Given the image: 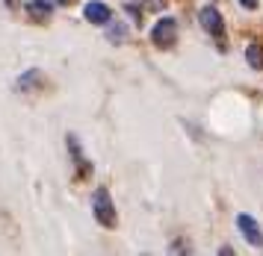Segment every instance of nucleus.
<instances>
[{
  "label": "nucleus",
  "mask_w": 263,
  "mask_h": 256,
  "mask_svg": "<svg viewBox=\"0 0 263 256\" xmlns=\"http://www.w3.org/2000/svg\"><path fill=\"white\" fill-rule=\"evenodd\" d=\"M198 21H201L204 33L219 38V45H222V50H225V21H222V12L216 9V6H204L201 15H198Z\"/></svg>",
  "instance_id": "1"
},
{
  "label": "nucleus",
  "mask_w": 263,
  "mask_h": 256,
  "mask_svg": "<svg viewBox=\"0 0 263 256\" xmlns=\"http://www.w3.org/2000/svg\"><path fill=\"white\" fill-rule=\"evenodd\" d=\"M92 206H95L98 224H104V227H116V206H112V198H109L107 188H98V191H95Z\"/></svg>",
  "instance_id": "2"
},
{
  "label": "nucleus",
  "mask_w": 263,
  "mask_h": 256,
  "mask_svg": "<svg viewBox=\"0 0 263 256\" xmlns=\"http://www.w3.org/2000/svg\"><path fill=\"white\" fill-rule=\"evenodd\" d=\"M151 41H154L157 47L175 45V41H178V24H175V18H160V21L154 24V30H151Z\"/></svg>",
  "instance_id": "3"
},
{
  "label": "nucleus",
  "mask_w": 263,
  "mask_h": 256,
  "mask_svg": "<svg viewBox=\"0 0 263 256\" xmlns=\"http://www.w3.org/2000/svg\"><path fill=\"white\" fill-rule=\"evenodd\" d=\"M237 227H239V233L246 236L249 245H254V247L263 245V230H260V224L254 221L251 215H237Z\"/></svg>",
  "instance_id": "4"
},
{
  "label": "nucleus",
  "mask_w": 263,
  "mask_h": 256,
  "mask_svg": "<svg viewBox=\"0 0 263 256\" xmlns=\"http://www.w3.org/2000/svg\"><path fill=\"white\" fill-rule=\"evenodd\" d=\"M86 21H92V24H109V18H112V12H109L107 3H101V0H92V3H86Z\"/></svg>",
  "instance_id": "5"
},
{
  "label": "nucleus",
  "mask_w": 263,
  "mask_h": 256,
  "mask_svg": "<svg viewBox=\"0 0 263 256\" xmlns=\"http://www.w3.org/2000/svg\"><path fill=\"white\" fill-rule=\"evenodd\" d=\"M27 12H30L33 21H45V18H50V3H45V0H27Z\"/></svg>",
  "instance_id": "6"
},
{
  "label": "nucleus",
  "mask_w": 263,
  "mask_h": 256,
  "mask_svg": "<svg viewBox=\"0 0 263 256\" xmlns=\"http://www.w3.org/2000/svg\"><path fill=\"white\" fill-rule=\"evenodd\" d=\"M246 62L251 68H263V45H249L246 47Z\"/></svg>",
  "instance_id": "7"
},
{
  "label": "nucleus",
  "mask_w": 263,
  "mask_h": 256,
  "mask_svg": "<svg viewBox=\"0 0 263 256\" xmlns=\"http://www.w3.org/2000/svg\"><path fill=\"white\" fill-rule=\"evenodd\" d=\"M139 6H145V9H163L166 6V0H136Z\"/></svg>",
  "instance_id": "8"
},
{
  "label": "nucleus",
  "mask_w": 263,
  "mask_h": 256,
  "mask_svg": "<svg viewBox=\"0 0 263 256\" xmlns=\"http://www.w3.org/2000/svg\"><path fill=\"white\" fill-rule=\"evenodd\" d=\"M239 3H242L246 9H257V3H260V0H239Z\"/></svg>",
  "instance_id": "9"
}]
</instances>
